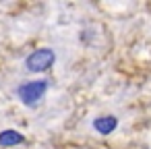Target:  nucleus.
Instances as JSON below:
<instances>
[{
  "instance_id": "f257e3e1",
  "label": "nucleus",
  "mask_w": 151,
  "mask_h": 149,
  "mask_svg": "<svg viewBox=\"0 0 151 149\" xmlns=\"http://www.w3.org/2000/svg\"><path fill=\"white\" fill-rule=\"evenodd\" d=\"M48 91V81L46 79H35V81H27L23 85L17 87V97L21 99V104L33 108Z\"/></svg>"
},
{
  "instance_id": "f03ea898",
  "label": "nucleus",
  "mask_w": 151,
  "mask_h": 149,
  "mask_svg": "<svg viewBox=\"0 0 151 149\" xmlns=\"http://www.w3.org/2000/svg\"><path fill=\"white\" fill-rule=\"evenodd\" d=\"M54 62H56V52H54L52 48L33 50V52L25 58V66H27L29 73H44V71H48Z\"/></svg>"
},
{
  "instance_id": "7ed1b4c3",
  "label": "nucleus",
  "mask_w": 151,
  "mask_h": 149,
  "mask_svg": "<svg viewBox=\"0 0 151 149\" xmlns=\"http://www.w3.org/2000/svg\"><path fill=\"white\" fill-rule=\"evenodd\" d=\"M116 128H118V118L112 116V114L97 116V118L93 120V130L99 132V135H112Z\"/></svg>"
},
{
  "instance_id": "20e7f679",
  "label": "nucleus",
  "mask_w": 151,
  "mask_h": 149,
  "mask_svg": "<svg viewBox=\"0 0 151 149\" xmlns=\"http://www.w3.org/2000/svg\"><path fill=\"white\" fill-rule=\"evenodd\" d=\"M21 143H25V137L15 128H4L0 132V147H15Z\"/></svg>"
}]
</instances>
